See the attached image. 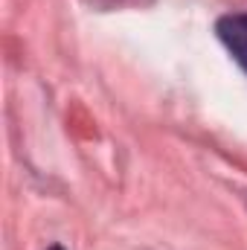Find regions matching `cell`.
Here are the masks:
<instances>
[{"label": "cell", "instance_id": "cell-1", "mask_svg": "<svg viewBox=\"0 0 247 250\" xmlns=\"http://www.w3.org/2000/svg\"><path fill=\"white\" fill-rule=\"evenodd\" d=\"M215 32H218V41L227 47V53L236 59V64L247 73V12L218 18Z\"/></svg>", "mask_w": 247, "mask_h": 250}, {"label": "cell", "instance_id": "cell-2", "mask_svg": "<svg viewBox=\"0 0 247 250\" xmlns=\"http://www.w3.org/2000/svg\"><path fill=\"white\" fill-rule=\"evenodd\" d=\"M90 6H99V9H114V6H120L125 0H87Z\"/></svg>", "mask_w": 247, "mask_h": 250}, {"label": "cell", "instance_id": "cell-3", "mask_svg": "<svg viewBox=\"0 0 247 250\" xmlns=\"http://www.w3.org/2000/svg\"><path fill=\"white\" fill-rule=\"evenodd\" d=\"M50 250H62V248H50Z\"/></svg>", "mask_w": 247, "mask_h": 250}]
</instances>
